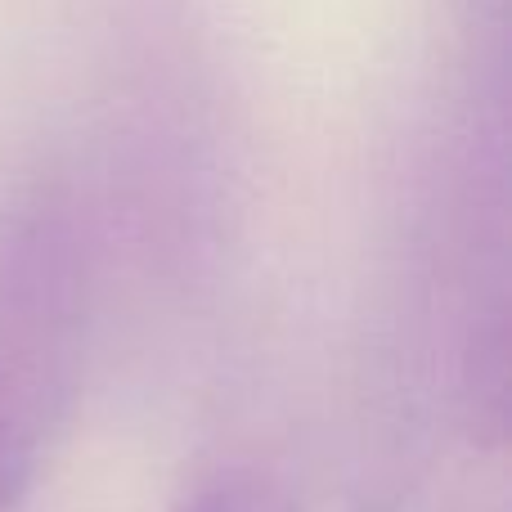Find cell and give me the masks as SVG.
I'll return each mask as SVG.
<instances>
[{
  "label": "cell",
  "instance_id": "2",
  "mask_svg": "<svg viewBox=\"0 0 512 512\" xmlns=\"http://www.w3.org/2000/svg\"><path fill=\"white\" fill-rule=\"evenodd\" d=\"M180 512H292V504L279 481L261 477V472H230L207 490H198Z\"/></svg>",
  "mask_w": 512,
  "mask_h": 512
},
{
  "label": "cell",
  "instance_id": "1",
  "mask_svg": "<svg viewBox=\"0 0 512 512\" xmlns=\"http://www.w3.org/2000/svg\"><path fill=\"white\" fill-rule=\"evenodd\" d=\"M81 319L72 279L54 256L0 270V512L32 490L77 378Z\"/></svg>",
  "mask_w": 512,
  "mask_h": 512
}]
</instances>
